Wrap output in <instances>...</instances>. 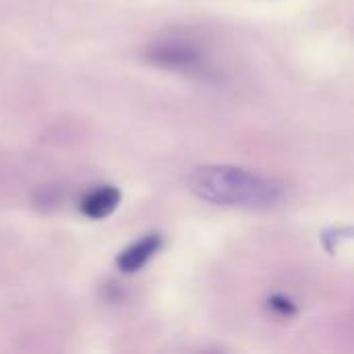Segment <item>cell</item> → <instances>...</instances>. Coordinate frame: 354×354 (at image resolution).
<instances>
[{"instance_id":"cell-4","label":"cell","mask_w":354,"mask_h":354,"mask_svg":"<svg viewBox=\"0 0 354 354\" xmlns=\"http://www.w3.org/2000/svg\"><path fill=\"white\" fill-rule=\"evenodd\" d=\"M120 203V191L116 187H100L91 193H87L81 201L83 216L91 220L108 218Z\"/></svg>"},{"instance_id":"cell-5","label":"cell","mask_w":354,"mask_h":354,"mask_svg":"<svg viewBox=\"0 0 354 354\" xmlns=\"http://www.w3.org/2000/svg\"><path fill=\"white\" fill-rule=\"evenodd\" d=\"M270 307L274 309V311H278L280 315H292L297 309H295V305L288 301V299H284V297H272L270 299Z\"/></svg>"},{"instance_id":"cell-3","label":"cell","mask_w":354,"mask_h":354,"mask_svg":"<svg viewBox=\"0 0 354 354\" xmlns=\"http://www.w3.org/2000/svg\"><path fill=\"white\" fill-rule=\"evenodd\" d=\"M162 247V236L158 234H147L143 236L141 241L133 243L129 249H124L118 259H116V266L118 270H122L124 274H135L139 272Z\"/></svg>"},{"instance_id":"cell-1","label":"cell","mask_w":354,"mask_h":354,"mask_svg":"<svg viewBox=\"0 0 354 354\" xmlns=\"http://www.w3.org/2000/svg\"><path fill=\"white\" fill-rule=\"evenodd\" d=\"M187 185L199 199L228 207L263 209L284 199L282 183L236 166H199L189 172Z\"/></svg>"},{"instance_id":"cell-2","label":"cell","mask_w":354,"mask_h":354,"mask_svg":"<svg viewBox=\"0 0 354 354\" xmlns=\"http://www.w3.org/2000/svg\"><path fill=\"white\" fill-rule=\"evenodd\" d=\"M149 58L156 64L174 71H195L199 66L197 52L183 44H160L149 50Z\"/></svg>"}]
</instances>
